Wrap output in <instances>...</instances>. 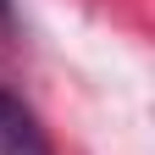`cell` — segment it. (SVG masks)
<instances>
[{
    "label": "cell",
    "mask_w": 155,
    "mask_h": 155,
    "mask_svg": "<svg viewBox=\"0 0 155 155\" xmlns=\"http://www.w3.org/2000/svg\"><path fill=\"white\" fill-rule=\"evenodd\" d=\"M0 28H11V0H0Z\"/></svg>",
    "instance_id": "1"
}]
</instances>
